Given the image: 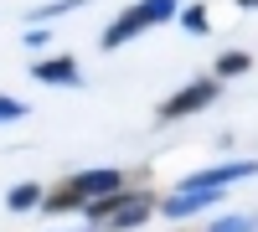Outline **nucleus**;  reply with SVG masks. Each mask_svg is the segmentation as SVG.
Segmentation results:
<instances>
[{
    "label": "nucleus",
    "instance_id": "f257e3e1",
    "mask_svg": "<svg viewBox=\"0 0 258 232\" xmlns=\"http://www.w3.org/2000/svg\"><path fill=\"white\" fill-rule=\"evenodd\" d=\"M88 212L93 227H109V232H124V227H140L150 222V212H155V196H145V191H114V196H98L83 206Z\"/></svg>",
    "mask_w": 258,
    "mask_h": 232
},
{
    "label": "nucleus",
    "instance_id": "dca6fc26",
    "mask_svg": "<svg viewBox=\"0 0 258 232\" xmlns=\"http://www.w3.org/2000/svg\"><path fill=\"white\" fill-rule=\"evenodd\" d=\"M88 0H52V6H41L36 16H68V11H83Z\"/></svg>",
    "mask_w": 258,
    "mask_h": 232
},
{
    "label": "nucleus",
    "instance_id": "2eb2a0df",
    "mask_svg": "<svg viewBox=\"0 0 258 232\" xmlns=\"http://www.w3.org/2000/svg\"><path fill=\"white\" fill-rule=\"evenodd\" d=\"M47 41H52V31H41V26L21 31V47H26V52H41V47H47Z\"/></svg>",
    "mask_w": 258,
    "mask_h": 232
},
{
    "label": "nucleus",
    "instance_id": "f3484780",
    "mask_svg": "<svg viewBox=\"0 0 258 232\" xmlns=\"http://www.w3.org/2000/svg\"><path fill=\"white\" fill-rule=\"evenodd\" d=\"M73 232H83V227H73Z\"/></svg>",
    "mask_w": 258,
    "mask_h": 232
},
{
    "label": "nucleus",
    "instance_id": "6e6552de",
    "mask_svg": "<svg viewBox=\"0 0 258 232\" xmlns=\"http://www.w3.org/2000/svg\"><path fill=\"white\" fill-rule=\"evenodd\" d=\"M41 196H47V191H41L36 181H21V186L6 191V206H11V212H31V206H41Z\"/></svg>",
    "mask_w": 258,
    "mask_h": 232
},
{
    "label": "nucleus",
    "instance_id": "f8f14e48",
    "mask_svg": "<svg viewBox=\"0 0 258 232\" xmlns=\"http://www.w3.org/2000/svg\"><path fill=\"white\" fill-rule=\"evenodd\" d=\"M248 67H253L248 52H222V57H217V78H238V72H248Z\"/></svg>",
    "mask_w": 258,
    "mask_h": 232
},
{
    "label": "nucleus",
    "instance_id": "ddd939ff",
    "mask_svg": "<svg viewBox=\"0 0 258 232\" xmlns=\"http://www.w3.org/2000/svg\"><path fill=\"white\" fill-rule=\"evenodd\" d=\"M207 232H258V222L253 217H243V212H227V217H217Z\"/></svg>",
    "mask_w": 258,
    "mask_h": 232
},
{
    "label": "nucleus",
    "instance_id": "9d476101",
    "mask_svg": "<svg viewBox=\"0 0 258 232\" xmlns=\"http://www.w3.org/2000/svg\"><path fill=\"white\" fill-rule=\"evenodd\" d=\"M176 21H181V26H186L191 36H207V31H212V16H207V6H181V11H176Z\"/></svg>",
    "mask_w": 258,
    "mask_h": 232
},
{
    "label": "nucleus",
    "instance_id": "423d86ee",
    "mask_svg": "<svg viewBox=\"0 0 258 232\" xmlns=\"http://www.w3.org/2000/svg\"><path fill=\"white\" fill-rule=\"evenodd\" d=\"M31 78L47 83V88H62V83H68V88H78V83H83L73 52H62V57H36V62H31Z\"/></svg>",
    "mask_w": 258,
    "mask_h": 232
},
{
    "label": "nucleus",
    "instance_id": "39448f33",
    "mask_svg": "<svg viewBox=\"0 0 258 232\" xmlns=\"http://www.w3.org/2000/svg\"><path fill=\"white\" fill-rule=\"evenodd\" d=\"M140 31H150V16H145V6H129V11H119L109 26H103V52H114V47H124V41H135Z\"/></svg>",
    "mask_w": 258,
    "mask_h": 232
},
{
    "label": "nucleus",
    "instance_id": "7ed1b4c3",
    "mask_svg": "<svg viewBox=\"0 0 258 232\" xmlns=\"http://www.w3.org/2000/svg\"><path fill=\"white\" fill-rule=\"evenodd\" d=\"M253 176H258V160H227V165H212V171L186 176L181 186H186V191H222V186H232V181H253Z\"/></svg>",
    "mask_w": 258,
    "mask_h": 232
},
{
    "label": "nucleus",
    "instance_id": "f03ea898",
    "mask_svg": "<svg viewBox=\"0 0 258 232\" xmlns=\"http://www.w3.org/2000/svg\"><path fill=\"white\" fill-rule=\"evenodd\" d=\"M217 93H222V83L217 78H197V83H186L181 93H170L165 103H160V124H176V119H191V114H202L207 103H217Z\"/></svg>",
    "mask_w": 258,
    "mask_h": 232
},
{
    "label": "nucleus",
    "instance_id": "0eeeda50",
    "mask_svg": "<svg viewBox=\"0 0 258 232\" xmlns=\"http://www.w3.org/2000/svg\"><path fill=\"white\" fill-rule=\"evenodd\" d=\"M212 201H222V191H186V186H176V196H165V201H160V212H165L170 222H186V217L207 212Z\"/></svg>",
    "mask_w": 258,
    "mask_h": 232
},
{
    "label": "nucleus",
    "instance_id": "1a4fd4ad",
    "mask_svg": "<svg viewBox=\"0 0 258 232\" xmlns=\"http://www.w3.org/2000/svg\"><path fill=\"white\" fill-rule=\"evenodd\" d=\"M41 212H52V217H68V212H83V196H73L68 186H57L52 196H41Z\"/></svg>",
    "mask_w": 258,
    "mask_h": 232
},
{
    "label": "nucleus",
    "instance_id": "4468645a",
    "mask_svg": "<svg viewBox=\"0 0 258 232\" xmlns=\"http://www.w3.org/2000/svg\"><path fill=\"white\" fill-rule=\"evenodd\" d=\"M16 119H26V103H21V98H6V93H0V124H16Z\"/></svg>",
    "mask_w": 258,
    "mask_h": 232
},
{
    "label": "nucleus",
    "instance_id": "20e7f679",
    "mask_svg": "<svg viewBox=\"0 0 258 232\" xmlns=\"http://www.w3.org/2000/svg\"><path fill=\"white\" fill-rule=\"evenodd\" d=\"M62 186H68L73 196H83V206H88V201H98V196H114L119 186H124V176L114 171V165H103V171H78V176H68Z\"/></svg>",
    "mask_w": 258,
    "mask_h": 232
},
{
    "label": "nucleus",
    "instance_id": "9b49d317",
    "mask_svg": "<svg viewBox=\"0 0 258 232\" xmlns=\"http://www.w3.org/2000/svg\"><path fill=\"white\" fill-rule=\"evenodd\" d=\"M140 6H145V16H150V26H165V21H176L181 0H140Z\"/></svg>",
    "mask_w": 258,
    "mask_h": 232
}]
</instances>
